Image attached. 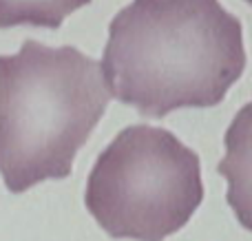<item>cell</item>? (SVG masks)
<instances>
[{"label": "cell", "instance_id": "7a4b0ae2", "mask_svg": "<svg viewBox=\"0 0 252 241\" xmlns=\"http://www.w3.org/2000/svg\"><path fill=\"white\" fill-rule=\"evenodd\" d=\"M100 62L27 40L0 56V175L11 193L64 180L109 106Z\"/></svg>", "mask_w": 252, "mask_h": 241}, {"label": "cell", "instance_id": "6da1fadb", "mask_svg": "<svg viewBox=\"0 0 252 241\" xmlns=\"http://www.w3.org/2000/svg\"><path fill=\"white\" fill-rule=\"evenodd\" d=\"M111 97L159 120L223 102L246 69L244 27L219 0H133L102 53Z\"/></svg>", "mask_w": 252, "mask_h": 241}, {"label": "cell", "instance_id": "277c9868", "mask_svg": "<svg viewBox=\"0 0 252 241\" xmlns=\"http://www.w3.org/2000/svg\"><path fill=\"white\" fill-rule=\"evenodd\" d=\"M91 0H0V29L9 27H47L58 29L75 9Z\"/></svg>", "mask_w": 252, "mask_h": 241}, {"label": "cell", "instance_id": "3957f363", "mask_svg": "<svg viewBox=\"0 0 252 241\" xmlns=\"http://www.w3.org/2000/svg\"><path fill=\"white\" fill-rule=\"evenodd\" d=\"M204 199L199 155L166 128L126 126L100 153L87 181L89 212L113 239L161 241Z\"/></svg>", "mask_w": 252, "mask_h": 241}]
</instances>
